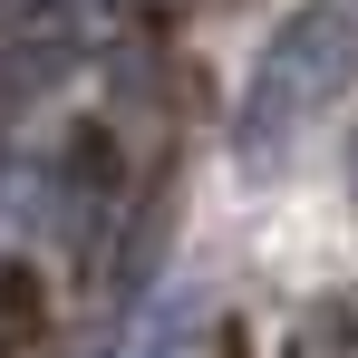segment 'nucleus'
I'll return each instance as SVG.
<instances>
[{
    "mask_svg": "<svg viewBox=\"0 0 358 358\" xmlns=\"http://www.w3.org/2000/svg\"><path fill=\"white\" fill-rule=\"evenodd\" d=\"M358 78V20L349 10H300L271 29V49L252 68V87H242V117H233V145L242 165H262V155H281L310 117H329L339 97H349Z\"/></svg>",
    "mask_w": 358,
    "mask_h": 358,
    "instance_id": "f257e3e1",
    "label": "nucleus"
}]
</instances>
